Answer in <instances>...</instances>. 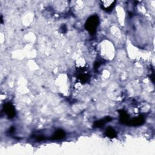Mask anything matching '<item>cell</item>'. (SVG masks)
<instances>
[{
  "mask_svg": "<svg viewBox=\"0 0 155 155\" xmlns=\"http://www.w3.org/2000/svg\"><path fill=\"white\" fill-rule=\"evenodd\" d=\"M99 24V18L97 15H93L90 16L86 23L85 27L86 30L91 34H93L96 32V30Z\"/></svg>",
  "mask_w": 155,
  "mask_h": 155,
  "instance_id": "1",
  "label": "cell"
},
{
  "mask_svg": "<svg viewBox=\"0 0 155 155\" xmlns=\"http://www.w3.org/2000/svg\"><path fill=\"white\" fill-rule=\"evenodd\" d=\"M4 111L5 113V114L7 115V116H8V118L10 119H12V118H14L15 115V108L11 104H10V103L6 104L4 106Z\"/></svg>",
  "mask_w": 155,
  "mask_h": 155,
  "instance_id": "2",
  "label": "cell"
},
{
  "mask_svg": "<svg viewBox=\"0 0 155 155\" xmlns=\"http://www.w3.org/2000/svg\"><path fill=\"white\" fill-rule=\"evenodd\" d=\"M115 3V1H102L101 7L103 9L107 12L112 10L114 7Z\"/></svg>",
  "mask_w": 155,
  "mask_h": 155,
  "instance_id": "3",
  "label": "cell"
},
{
  "mask_svg": "<svg viewBox=\"0 0 155 155\" xmlns=\"http://www.w3.org/2000/svg\"><path fill=\"white\" fill-rule=\"evenodd\" d=\"M144 122V118L143 116H139L136 118H134L131 121L129 120L128 125H132L134 126H138L142 125Z\"/></svg>",
  "mask_w": 155,
  "mask_h": 155,
  "instance_id": "4",
  "label": "cell"
},
{
  "mask_svg": "<svg viewBox=\"0 0 155 155\" xmlns=\"http://www.w3.org/2000/svg\"><path fill=\"white\" fill-rule=\"evenodd\" d=\"M66 133L62 130H58L55 132L53 135L51 137L52 139H61L65 137Z\"/></svg>",
  "mask_w": 155,
  "mask_h": 155,
  "instance_id": "5",
  "label": "cell"
},
{
  "mask_svg": "<svg viewBox=\"0 0 155 155\" xmlns=\"http://www.w3.org/2000/svg\"><path fill=\"white\" fill-rule=\"evenodd\" d=\"M112 120V118H110V117H106V118L102 119L101 120L96 121L94 124V126L96 127H101L102 126H104L106 123H107V122L111 121Z\"/></svg>",
  "mask_w": 155,
  "mask_h": 155,
  "instance_id": "6",
  "label": "cell"
},
{
  "mask_svg": "<svg viewBox=\"0 0 155 155\" xmlns=\"http://www.w3.org/2000/svg\"><path fill=\"white\" fill-rule=\"evenodd\" d=\"M119 113H120L121 121L122 123L128 124V122H129V118H128V116L127 115V113L124 111H122V110L119 112Z\"/></svg>",
  "mask_w": 155,
  "mask_h": 155,
  "instance_id": "7",
  "label": "cell"
},
{
  "mask_svg": "<svg viewBox=\"0 0 155 155\" xmlns=\"http://www.w3.org/2000/svg\"><path fill=\"white\" fill-rule=\"evenodd\" d=\"M106 134L108 137L110 138H114L117 136V133L112 127H108L106 130Z\"/></svg>",
  "mask_w": 155,
  "mask_h": 155,
  "instance_id": "8",
  "label": "cell"
}]
</instances>
